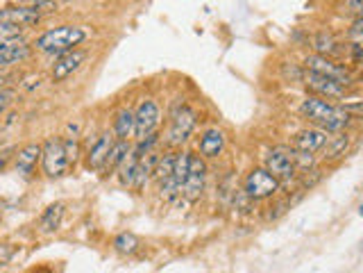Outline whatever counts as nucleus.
Returning <instances> with one entry per match:
<instances>
[{
    "label": "nucleus",
    "instance_id": "1",
    "mask_svg": "<svg viewBox=\"0 0 363 273\" xmlns=\"http://www.w3.org/2000/svg\"><path fill=\"white\" fill-rule=\"evenodd\" d=\"M300 116L305 118L309 125L321 127L327 134H339L348 132L354 118L345 112L343 105L332 100H323L316 96H305L300 102Z\"/></svg>",
    "mask_w": 363,
    "mask_h": 273
},
{
    "label": "nucleus",
    "instance_id": "2",
    "mask_svg": "<svg viewBox=\"0 0 363 273\" xmlns=\"http://www.w3.org/2000/svg\"><path fill=\"white\" fill-rule=\"evenodd\" d=\"M89 37V32L82 25H57V28H50L43 34H39L34 46L37 50L46 55H66L75 50L82 41Z\"/></svg>",
    "mask_w": 363,
    "mask_h": 273
},
{
    "label": "nucleus",
    "instance_id": "3",
    "mask_svg": "<svg viewBox=\"0 0 363 273\" xmlns=\"http://www.w3.org/2000/svg\"><path fill=\"white\" fill-rule=\"evenodd\" d=\"M195 127H197L195 107L186 105V102H177V105L170 109L168 130H166V134H163V143H166V148L168 150H182V146L191 139Z\"/></svg>",
    "mask_w": 363,
    "mask_h": 273
},
{
    "label": "nucleus",
    "instance_id": "4",
    "mask_svg": "<svg viewBox=\"0 0 363 273\" xmlns=\"http://www.w3.org/2000/svg\"><path fill=\"white\" fill-rule=\"evenodd\" d=\"M284 189V185L275 178L271 171L264 166H255L248 171L245 180H243V194L250 201H271Z\"/></svg>",
    "mask_w": 363,
    "mask_h": 273
},
{
    "label": "nucleus",
    "instance_id": "5",
    "mask_svg": "<svg viewBox=\"0 0 363 273\" xmlns=\"http://www.w3.org/2000/svg\"><path fill=\"white\" fill-rule=\"evenodd\" d=\"M71 162H68L64 139L59 136H50L41 143V169L46 178L50 180H57V178H64L68 171H71Z\"/></svg>",
    "mask_w": 363,
    "mask_h": 273
},
{
    "label": "nucleus",
    "instance_id": "6",
    "mask_svg": "<svg viewBox=\"0 0 363 273\" xmlns=\"http://www.w3.org/2000/svg\"><path fill=\"white\" fill-rule=\"evenodd\" d=\"M207 180H209V166L207 162L191 150V162H188V176L182 187V198L186 203H197L207 192Z\"/></svg>",
    "mask_w": 363,
    "mask_h": 273
},
{
    "label": "nucleus",
    "instance_id": "7",
    "mask_svg": "<svg viewBox=\"0 0 363 273\" xmlns=\"http://www.w3.org/2000/svg\"><path fill=\"white\" fill-rule=\"evenodd\" d=\"M302 66H305V71H309V73L323 75V78H330L334 82H339L341 87H345V89H350L352 82H354L350 68H345L343 64H336L332 57H323V55L311 53V55L305 57Z\"/></svg>",
    "mask_w": 363,
    "mask_h": 273
},
{
    "label": "nucleus",
    "instance_id": "8",
    "mask_svg": "<svg viewBox=\"0 0 363 273\" xmlns=\"http://www.w3.org/2000/svg\"><path fill=\"white\" fill-rule=\"evenodd\" d=\"M264 169H268L271 173L277 178L284 185L296 178V157H293V150L287 146H273L264 153Z\"/></svg>",
    "mask_w": 363,
    "mask_h": 273
},
{
    "label": "nucleus",
    "instance_id": "9",
    "mask_svg": "<svg viewBox=\"0 0 363 273\" xmlns=\"http://www.w3.org/2000/svg\"><path fill=\"white\" fill-rule=\"evenodd\" d=\"M161 123V107L154 98H143L134 109V139H145L157 132Z\"/></svg>",
    "mask_w": 363,
    "mask_h": 273
},
{
    "label": "nucleus",
    "instance_id": "10",
    "mask_svg": "<svg viewBox=\"0 0 363 273\" xmlns=\"http://www.w3.org/2000/svg\"><path fill=\"white\" fill-rule=\"evenodd\" d=\"M332 134H327L321 127H314V125H307L293 134L291 139V150L293 153H307V155H318L323 153L325 143L330 141Z\"/></svg>",
    "mask_w": 363,
    "mask_h": 273
},
{
    "label": "nucleus",
    "instance_id": "11",
    "mask_svg": "<svg viewBox=\"0 0 363 273\" xmlns=\"http://www.w3.org/2000/svg\"><path fill=\"white\" fill-rule=\"evenodd\" d=\"M302 84L307 87L309 96H316L323 100H341V98H345V91H348L345 87H341L339 82L323 78V75L309 73V71L302 73Z\"/></svg>",
    "mask_w": 363,
    "mask_h": 273
},
{
    "label": "nucleus",
    "instance_id": "12",
    "mask_svg": "<svg viewBox=\"0 0 363 273\" xmlns=\"http://www.w3.org/2000/svg\"><path fill=\"white\" fill-rule=\"evenodd\" d=\"M114 141L116 139H114V134L111 132H100L84 153V166L89 171H105Z\"/></svg>",
    "mask_w": 363,
    "mask_h": 273
},
{
    "label": "nucleus",
    "instance_id": "13",
    "mask_svg": "<svg viewBox=\"0 0 363 273\" xmlns=\"http://www.w3.org/2000/svg\"><path fill=\"white\" fill-rule=\"evenodd\" d=\"M225 148H227V134H225L223 127L211 125V127H207V130H202L200 139H197V155L204 162L223 157Z\"/></svg>",
    "mask_w": 363,
    "mask_h": 273
},
{
    "label": "nucleus",
    "instance_id": "14",
    "mask_svg": "<svg viewBox=\"0 0 363 273\" xmlns=\"http://www.w3.org/2000/svg\"><path fill=\"white\" fill-rule=\"evenodd\" d=\"M41 21V14L32 5H5L0 7V23L14 25V28H32Z\"/></svg>",
    "mask_w": 363,
    "mask_h": 273
},
{
    "label": "nucleus",
    "instance_id": "15",
    "mask_svg": "<svg viewBox=\"0 0 363 273\" xmlns=\"http://www.w3.org/2000/svg\"><path fill=\"white\" fill-rule=\"evenodd\" d=\"M84 62H86V50L84 48H75V50H71V53L59 55L55 59L53 68H50V80H53V82L68 80Z\"/></svg>",
    "mask_w": 363,
    "mask_h": 273
},
{
    "label": "nucleus",
    "instance_id": "16",
    "mask_svg": "<svg viewBox=\"0 0 363 273\" xmlns=\"http://www.w3.org/2000/svg\"><path fill=\"white\" fill-rule=\"evenodd\" d=\"M37 162H41V143H25L23 148L16 150L14 155V169L19 171L21 176H32L34 169H37Z\"/></svg>",
    "mask_w": 363,
    "mask_h": 273
},
{
    "label": "nucleus",
    "instance_id": "17",
    "mask_svg": "<svg viewBox=\"0 0 363 273\" xmlns=\"http://www.w3.org/2000/svg\"><path fill=\"white\" fill-rule=\"evenodd\" d=\"M32 55V46L28 44V41H14V44H10L7 48L0 50V71L3 68H10V66H16L25 62Z\"/></svg>",
    "mask_w": 363,
    "mask_h": 273
},
{
    "label": "nucleus",
    "instance_id": "18",
    "mask_svg": "<svg viewBox=\"0 0 363 273\" xmlns=\"http://www.w3.org/2000/svg\"><path fill=\"white\" fill-rule=\"evenodd\" d=\"M111 134L118 141H129L134 136V109L123 107L118 109L114 116V127H111Z\"/></svg>",
    "mask_w": 363,
    "mask_h": 273
},
{
    "label": "nucleus",
    "instance_id": "19",
    "mask_svg": "<svg viewBox=\"0 0 363 273\" xmlns=\"http://www.w3.org/2000/svg\"><path fill=\"white\" fill-rule=\"evenodd\" d=\"M350 141H352V134L350 132L332 134L330 141H327L325 148H323V162H336V159H341L345 153H348Z\"/></svg>",
    "mask_w": 363,
    "mask_h": 273
},
{
    "label": "nucleus",
    "instance_id": "20",
    "mask_svg": "<svg viewBox=\"0 0 363 273\" xmlns=\"http://www.w3.org/2000/svg\"><path fill=\"white\" fill-rule=\"evenodd\" d=\"M64 212H66V205H64V203H53V205H48V208L43 210L41 219H39V228H41V233H46V235L57 233L59 226H62Z\"/></svg>",
    "mask_w": 363,
    "mask_h": 273
},
{
    "label": "nucleus",
    "instance_id": "21",
    "mask_svg": "<svg viewBox=\"0 0 363 273\" xmlns=\"http://www.w3.org/2000/svg\"><path fill=\"white\" fill-rule=\"evenodd\" d=\"M175 162H177V150H163L159 155V162L157 166H154V180H157V185L161 182H168L172 173H175Z\"/></svg>",
    "mask_w": 363,
    "mask_h": 273
},
{
    "label": "nucleus",
    "instance_id": "22",
    "mask_svg": "<svg viewBox=\"0 0 363 273\" xmlns=\"http://www.w3.org/2000/svg\"><path fill=\"white\" fill-rule=\"evenodd\" d=\"M311 46H314V53L316 55L332 57V55L339 53V46L341 44H339V39H336L332 32L323 30V32H318L314 39H311Z\"/></svg>",
    "mask_w": 363,
    "mask_h": 273
},
{
    "label": "nucleus",
    "instance_id": "23",
    "mask_svg": "<svg viewBox=\"0 0 363 273\" xmlns=\"http://www.w3.org/2000/svg\"><path fill=\"white\" fill-rule=\"evenodd\" d=\"M132 155V143L129 141H114V146H111V153H109V159H107V166L105 171H118L120 166L125 164V159Z\"/></svg>",
    "mask_w": 363,
    "mask_h": 273
},
{
    "label": "nucleus",
    "instance_id": "24",
    "mask_svg": "<svg viewBox=\"0 0 363 273\" xmlns=\"http://www.w3.org/2000/svg\"><path fill=\"white\" fill-rule=\"evenodd\" d=\"M139 246H141V239L132 233H120L114 237V251L120 255H132L139 251Z\"/></svg>",
    "mask_w": 363,
    "mask_h": 273
},
{
    "label": "nucleus",
    "instance_id": "25",
    "mask_svg": "<svg viewBox=\"0 0 363 273\" xmlns=\"http://www.w3.org/2000/svg\"><path fill=\"white\" fill-rule=\"evenodd\" d=\"M23 34H25V30H21V28H14V25H7V23H0V46L12 44V41H23Z\"/></svg>",
    "mask_w": 363,
    "mask_h": 273
},
{
    "label": "nucleus",
    "instance_id": "26",
    "mask_svg": "<svg viewBox=\"0 0 363 273\" xmlns=\"http://www.w3.org/2000/svg\"><path fill=\"white\" fill-rule=\"evenodd\" d=\"M64 148H66L68 162L75 166L77 157H80V136H68V139H64Z\"/></svg>",
    "mask_w": 363,
    "mask_h": 273
},
{
    "label": "nucleus",
    "instance_id": "27",
    "mask_svg": "<svg viewBox=\"0 0 363 273\" xmlns=\"http://www.w3.org/2000/svg\"><path fill=\"white\" fill-rule=\"evenodd\" d=\"M343 12L352 14L354 19H361L363 16V0H348V3H343Z\"/></svg>",
    "mask_w": 363,
    "mask_h": 273
},
{
    "label": "nucleus",
    "instance_id": "28",
    "mask_svg": "<svg viewBox=\"0 0 363 273\" xmlns=\"http://www.w3.org/2000/svg\"><path fill=\"white\" fill-rule=\"evenodd\" d=\"M14 253H16V246L14 244H0V269L7 267V264L12 262Z\"/></svg>",
    "mask_w": 363,
    "mask_h": 273
},
{
    "label": "nucleus",
    "instance_id": "29",
    "mask_svg": "<svg viewBox=\"0 0 363 273\" xmlns=\"http://www.w3.org/2000/svg\"><path fill=\"white\" fill-rule=\"evenodd\" d=\"M343 109H345V112H348L352 118H361V116H363V100L348 102V105H343Z\"/></svg>",
    "mask_w": 363,
    "mask_h": 273
},
{
    "label": "nucleus",
    "instance_id": "30",
    "mask_svg": "<svg viewBox=\"0 0 363 273\" xmlns=\"http://www.w3.org/2000/svg\"><path fill=\"white\" fill-rule=\"evenodd\" d=\"M32 7L39 14L41 12H57V3H43V0H37V3H32Z\"/></svg>",
    "mask_w": 363,
    "mask_h": 273
},
{
    "label": "nucleus",
    "instance_id": "31",
    "mask_svg": "<svg viewBox=\"0 0 363 273\" xmlns=\"http://www.w3.org/2000/svg\"><path fill=\"white\" fill-rule=\"evenodd\" d=\"M350 34H363V16H361V19H354V21H352Z\"/></svg>",
    "mask_w": 363,
    "mask_h": 273
},
{
    "label": "nucleus",
    "instance_id": "32",
    "mask_svg": "<svg viewBox=\"0 0 363 273\" xmlns=\"http://www.w3.org/2000/svg\"><path fill=\"white\" fill-rule=\"evenodd\" d=\"M10 159H14L12 150H5V153H0V171H5L7 162H10Z\"/></svg>",
    "mask_w": 363,
    "mask_h": 273
},
{
    "label": "nucleus",
    "instance_id": "33",
    "mask_svg": "<svg viewBox=\"0 0 363 273\" xmlns=\"http://www.w3.org/2000/svg\"><path fill=\"white\" fill-rule=\"evenodd\" d=\"M10 84V75H5V73H0V91H5V87Z\"/></svg>",
    "mask_w": 363,
    "mask_h": 273
},
{
    "label": "nucleus",
    "instance_id": "34",
    "mask_svg": "<svg viewBox=\"0 0 363 273\" xmlns=\"http://www.w3.org/2000/svg\"><path fill=\"white\" fill-rule=\"evenodd\" d=\"M359 217H361V219H363V203H361V205H359Z\"/></svg>",
    "mask_w": 363,
    "mask_h": 273
}]
</instances>
